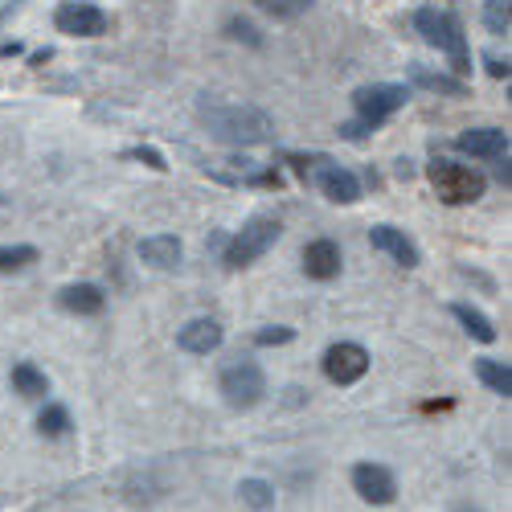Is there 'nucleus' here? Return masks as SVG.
<instances>
[{
  "mask_svg": "<svg viewBox=\"0 0 512 512\" xmlns=\"http://www.w3.org/2000/svg\"><path fill=\"white\" fill-rule=\"evenodd\" d=\"M238 496H242V504H250L254 512H271L275 508V488L267 484V480H242L238 484Z\"/></svg>",
  "mask_w": 512,
  "mask_h": 512,
  "instance_id": "obj_21",
  "label": "nucleus"
},
{
  "mask_svg": "<svg viewBox=\"0 0 512 512\" xmlns=\"http://www.w3.org/2000/svg\"><path fill=\"white\" fill-rule=\"evenodd\" d=\"M222 394L234 410H250L267 398V373L254 365L250 357H238L222 369Z\"/></svg>",
  "mask_w": 512,
  "mask_h": 512,
  "instance_id": "obj_5",
  "label": "nucleus"
},
{
  "mask_svg": "<svg viewBox=\"0 0 512 512\" xmlns=\"http://www.w3.org/2000/svg\"><path fill=\"white\" fill-rule=\"evenodd\" d=\"M476 377L484 381V386L500 398H512V369L504 361H492V357H480L476 361Z\"/></svg>",
  "mask_w": 512,
  "mask_h": 512,
  "instance_id": "obj_20",
  "label": "nucleus"
},
{
  "mask_svg": "<svg viewBox=\"0 0 512 512\" xmlns=\"http://www.w3.org/2000/svg\"><path fill=\"white\" fill-rule=\"evenodd\" d=\"M414 29L422 33V41L426 46H435L439 54H447L451 58V70H455V78H463V74H472V50H467V37H463V25L447 13V9H418L414 13Z\"/></svg>",
  "mask_w": 512,
  "mask_h": 512,
  "instance_id": "obj_2",
  "label": "nucleus"
},
{
  "mask_svg": "<svg viewBox=\"0 0 512 512\" xmlns=\"http://www.w3.org/2000/svg\"><path fill=\"white\" fill-rule=\"evenodd\" d=\"M410 82L422 91H435V95H447V99H467V82L455 78V74H439V70H426L422 62H410Z\"/></svg>",
  "mask_w": 512,
  "mask_h": 512,
  "instance_id": "obj_17",
  "label": "nucleus"
},
{
  "mask_svg": "<svg viewBox=\"0 0 512 512\" xmlns=\"http://www.w3.org/2000/svg\"><path fill=\"white\" fill-rule=\"evenodd\" d=\"M226 37H234V41H246V46H263L259 29H254L246 17H230V21H226Z\"/></svg>",
  "mask_w": 512,
  "mask_h": 512,
  "instance_id": "obj_27",
  "label": "nucleus"
},
{
  "mask_svg": "<svg viewBox=\"0 0 512 512\" xmlns=\"http://www.w3.org/2000/svg\"><path fill=\"white\" fill-rule=\"evenodd\" d=\"M140 259L148 263V267H156V271H173L177 263H181V238L177 234H152V238H144L140 246Z\"/></svg>",
  "mask_w": 512,
  "mask_h": 512,
  "instance_id": "obj_16",
  "label": "nucleus"
},
{
  "mask_svg": "<svg viewBox=\"0 0 512 512\" xmlns=\"http://www.w3.org/2000/svg\"><path fill=\"white\" fill-rule=\"evenodd\" d=\"M340 267H345V254H340V246L332 238H316V242L304 246V275L308 279L328 283V279L340 275Z\"/></svg>",
  "mask_w": 512,
  "mask_h": 512,
  "instance_id": "obj_12",
  "label": "nucleus"
},
{
  "mask_svg": "<svg viewBox=\"0 0 512 512\" xmlns=\"http://www.w3.org/2000/svg\"><path fill=\"white\" fill-rule=\"evenodd\" d=\"M37 431H41V439H66L70 435V410L66 406H46L37 414Z\"/></svg>",
  "mask_w": 512,
  "mask_h": 512,
  "instance_id": "obj_22",
  "label": "nucleus"
},
{
  "mask_svg": "<svg viewBox=\"0 0 512 512\" xmlns=\"http://www.w3.org/2000/svg\"><path fill=\"white\" fill-rule=\"evenodd\" d=\"M496 181H500L504 189L512 185V173H508V152H504V156H496Z\"/></svg>",
  "mask_w": 512,
  "mask_h": 512,
  "instance_id": "obj_31",
  "label": "nucleus"
},
{
  "mask_svg": "<svg viewBox=\"0 0 512 512\" xmlns=\"http://www.w3.org/2000/svg\"><path fill=\"white\" fill-rule=\"evenodd\" d=\"M484 66H488V74H492V78H508V74H512L508 58H500V54H484Z\"/></svg>",
  "mask_w": 512,
  "mask_h": 512,
  "instance_id": "obj_30",
  "label": "nucleus"
},
{
  "mask_svg": "<svg viewBox=\"0 0 512 512\" xmlns=\"http://www.w3.org/2000/svg\"><path fill=\"white\" fill-rule=\"evenodd\" d=\"M455 148L463 156H480V160H496L508 152V132L500 127H472V132H459L455 136Z\"/></svg>",
  "mask_w": 512,
  "mask_h": 512,
  "instance_id": "obj_13",
  "label": "nucleus"
},
{
  "mask_svg": "<svg viewBox=\"0 0 512 512\" xmlns=\"http://www.w3.org/2000/svg\"><path fill=\"white\" fill-rule=\"evenodd\" d=\"M9 381H13V390H17L21 398H46V394H50V377L41 373L33 361H17L13 373H9Z\"/></svg>",
  "mask_w": 512,
  "mask_h": 512,
  "instance_id": "obj_18",
  "label": "nucleus"
},
{
  "mask_svg": "<svg viewBox=\"0 0 512 512\" xmlns=\"http://www.w3.org/2000/svg\"><path fill=\"white\" fill-rule=\"evenodd\" d=\"M58 304L70 316H99L107 308V291L99 283H70L58 291Z\"/></svg>",
  "mask_w": 512,
  "mask_h": 512,
  "instance_id": "obj_14",
  "label": "nucleus"
},
{
  "mask_svg": "<svg viewBox=\"0 0 512 512\" xmlns=\"http://www.w3.org/2000/svg\"><path fill=\"white\" fill-rule=\"evenodd\" d=\"M369 132H373V127H369V123H361V119H357V123H340V136L353 140V144H361Z\"/></svg>",
  "mask_w": 512,
  "mask_h": 512,
  "instance_id": "obj_29",
  "label": "nucleus"
},
{
  "mask_svg": "<svg viewBox=\"0 0 512 512\" xmlns=\"http://www.w3.org/2000/svg\"><path fill=\"white\" fill-rule=\"evenodd\" d=\"M0 205H5V201H0Z\"/></svg>",
  "mask_w": 512,
  "mask_h": 512,
  "instance_id": "obj_33",
  "label": "nucleus"
},
{
  "mask_svg": "<svg viewBox=\"0 0 512 512\" xmlns=\"http://www.w3.org/2000/svg\"><path fill=\"white\" fill-rule=\"evenodd\" d=\"M29 263H37V246H0V275L25 271Z\"/></svg>",
  "mask_w": 512,
  "mask_h": 512,
  "instance_id": "obj_24",
  "label": "nucleus"
},
{
  "mask_svg": "<svg viewBox=\"0 0 512 512\" xmlns=\"http://www.w3.org/2000/svg\"><path fill=\"white\" fill-rule=\"evenodd\" d=\"M291 340H295V328H287V324H267L263 332H254V345H259V349L291 345Z\"/></svg>",
  "mask_w": 512,
  "mask_h": 512,
  "instance_id": "obj_26",
  "label": "nucleus"
},
{
  "mask_svg": "<svg viewBox=\"0 0 512 512\" xmlns=\"http://www.w3.org/2000/svg\"><path fill=\"white\" fill-rule=\"evenodd\" d=\"M54 25L58 33H70V37H103L111 29V17L99 5H87V0H62Z\"/></svg>",
  "mask_w": 512,
  "mask_h": 512,
  "instance_id": "obj_8",
  "label": "nucleus"
},
{
  "mask_svg": "<svg viewBox=\"0 0 512 512\" xmlns=\"http://www.w3.org/2000/svg\"><path fill=\"white\" fill-rule=\"evenodd\" d=\"M127 156H132V160H144L148 168H156V173H164V168H168V164H164V156H160L156 148H132Z\"/></svg>",
  "mask_w": 512,
  "mask_h": 512,
  "instance_id": "obj_28",
  "label": "nucleus"
},
{
  "mask_svg": "<svg viewBox=\"0 0 512 512\" xmlns=\"http://www.w3.org/2000/svg\"><path fill=\"white\" fill-rule=\"evenodd\" d=\"M279 238H283L279 218H254V222H246V226L226 242L222 263H226L230 271H242V267H250V263H259Z\"/></svg>",
  "mask_w": 512,
  "mask_h": 512,
  "instance_id": "obj_4",
  "label": "nucleus"
},
{
  "mask_svg": "<svg viewBox=\"0 0 512 512\" xmlns=\"http://www.w3.org/2000/svg\"><path fill=\"white\" fill-rule=\"evenodd\" d=\"M410 99V87H402V82H373V87H361L353 95V107L361 115V123L369 127H381L390 115H398Z\"/></svg>",
  "mask_w": 512,
  "mask_h": 512,
  "instance_id": "obj_6",
  "label": "nucleus"
},
{
  "mask_svg": "<svg viewBox=\"0 0 512 512\" xmlns=\"http://www.w3.org/2000/svg\"><path fill=\"white\" fill-rule=\"evenodd\" d=\"M484 25H488V33H496V37H504V33H508V25H512V9H508V0H488V9H484Z\"/></svg>",
  "mask_w": 512,
  "mask_h": 512,
  "instance_id": "obj_25",
  "label": "nucleus"
},
{
  "mask_svg": "<svg viewBox=\"0 0 512 512\" xmlns=\"http://www.w3.org/2000/svg\"><path fill=\"white\" fill-rule=\"evenodd\" d=\"M197 119L209 127L213 140L230 144V148H254V144L275 140V119L267 111H259V107H246V103L201 99L197 103Z\"/></svg>",
  "mask_w": 512,
  "mask_h": 512,
  "instance_id": "obj_1",
  "label": "nucleus"
},
{
  "mask_svg": "<svg viewBox=\"0 0 512 512\" xmlns=\"http://www.w3.org/2000/svg\"><path fill=\"white\" fill-rule=\"evenodd\" d=\"M365 373H369V353L361 345H353V340H340V345H332L324 353V377L332 386H353Z\"/></svg>",
  "mask_w": 512,
  "mask_h": 512,
  "instance_id": "obj_9",
  "label": "nucleus"
},
{
  "mask_svg": "<svg viewBox=\"0 0 512 512\" xmlns=\"http://www.w3.org/2000/svg\"><path fill=\"white\" fill-rule=\"evenodd\" d=\"M222 340H226V332H222V324L213 320V316H197V320H189V324L177 332V345H181L185 353H193V357L218 353Z\"/></svg>",
  "mask_w": 512,
  "mask_h": 512,
  "instance_id": "obj_11",
  "label": "nucleus"
},
{
  "mask_svg": "<svg viewBox=\"0 0 512 512\" xmlns=\"http://www.w3.org/2000/svg\"><path fill=\"white\" fill-rule=\"evenodd\" d=\"M451 316L463 324L467 336H476L480 345H492V340H496V324H492L480 308H472V304H451Z\"/></svg>",
  "mask_w": 512,
  "mask_h": 512,
  "instance_id": "obj_19",
  "label": "nucleus"
},
{
  "mask_svg": "<svg viewBox=\"0 0 512 512\" xmlns=\"http://www.w3.org/2000/svg\"><path fill=\"white\" fill-rule=\"evenodd\" d=\"M353 488L365 504H394V496H398L390 467H381V463H357L353 467Z\"/></svg>",
  "mask_w": 512,
  "mask_h": 512,
  "instance_id": "obj_10",
  "label": "nucleus"
},
{
  "mask_svg": "<svg viewBox=\"0 0 512 512\" xmlns=\"http://www.w3.org/2000/svg\"><path fill=\"white\" fill-rule=\"evenodd\" d=\"M308 177H312L316 189H320L328 201H336V205H353V201H361V181H357V173H349L345 164L316 156V164H312V173H308Z\"/></svg>",
  "mask_w": 512,
  "mask_h": 512,
  "instance_id": "obj_7",
  "label": "nucleus"
},
{
  "mask_svg": "<svg viewBox=\"0 0 512 512\" xmlns=\"http://www.w3.org/2000/svg\"><path fill=\"white\" fill-rule=\"evenodd\" d=\"M426 177H431L435 193L447 201V205H472L484 197L488 181L484 173H476V168H467L459 160H447V156H435L431 164H426Z\"/></svg>",
  "mask_w": 512,
  "mask_h": 512,
  "instance_id": "obj_3",
  "label": "nucleus"
},
{
  "mask_svg": "<svg viewBox=\"0 0 512 512\" xmlns=\"http://www.w3.org/2000/svg\"><path fill=\"white\" fill-rule=\"evenodd\" d=\"M369 242H373V250L390 254L398 267H406V271L418 267V246H414L398 226H373V230H369Z\"/></svg>",
  "mask_w": 512,
  "mask_h": 512,
  "instance_id": "obj_15",
  "label": "nucleus"
},
{
  "mask_svg": "<svg viewBox=\"0 0 512 512\" xmlns=\"http://www.w3.org/2000/svg\"><path fill=\"white\" fill-rule=\"evenodd\" d=\"M254 5L275 21H295V17H304L312 9V0H254Z\"/></svg>",
  "mask_w": 512,
  "mask_h": 512,
  "instance_id": "obj_23",
  "label": "nucleus"
},
{
  "mask_svg": "<svg viewBox=\"0 0 512 512\" xmlns=\"http://www.w3.org/2000/svg\"><path fill=\"white\" fill-rule=\"evenodd\" d=\"M459 512H476V508H459Z\"/></svg>",
  "mask_w": 512,
  "mask_h": 512,
  "instance_id": "obj_32",
  "label": "nucleus"
}]
</instances>
